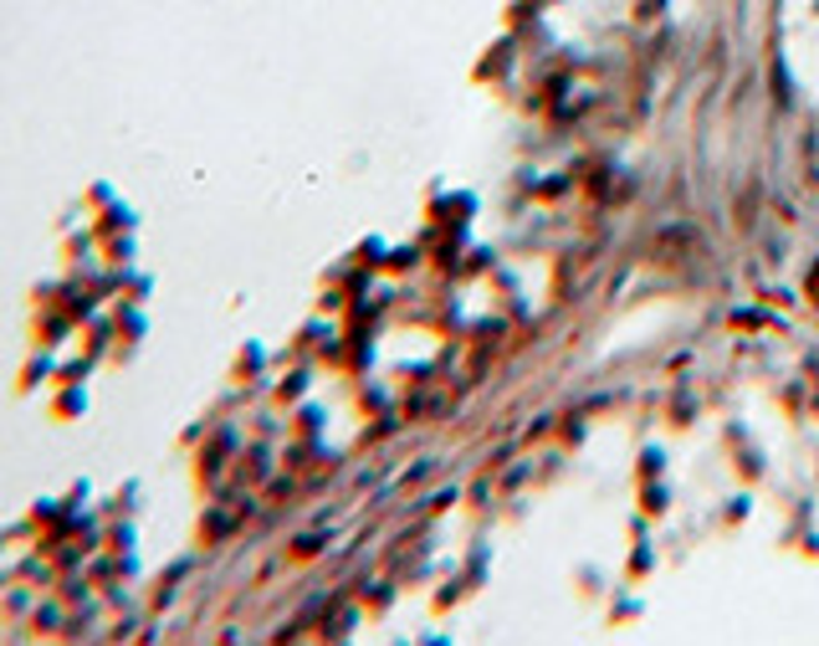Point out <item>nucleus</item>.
<instances>
[{
  "instance_id": "f257e3e1",
  "label": "nucleus",
  "mask_w": 819,
  "mask_h": 646,
  "mask_svg": "<svg viewBox=\"0 0 819 646\" xmlns=\"http://www.w3.org/2000/svg\"><path fill=\"white\" fill-rule=\"evenodd\" d=\"M77 416H87V380H57L51 421H77Z\"/></svg>"
},
{
  "instance_id": "f03ea898",
  "label": "nucleus",
  "mask_w": 819,
  "mask_h": 646,
  "mask_svg": "<svg viewBox=\"0 0 819 646\" xmlns=\"http://www.w3.org/2000/svg\"><path fill=\"white\" fill-rule=\"evenodd\" d=\"M36 385H57V359H51V349H32V359H26L16 374V391H36Z\"/></svg>"
},
{
  "instance_id": "39448f33",
  "label": "nucleus",
  "mask_w": 819,
  "mask_h": 646,
  "mask_svg": "<svg viewBox=\"0 0 819 646\" xmlns=\"http://www.w3.org/2000/svg\"><path fill=\"white\" fill-rule=\"evenodd\" d=\"M108 195H113L108 186H93V190H87V211H93V205H108Z\"/></svg>"
},
{
  "instance_id": "7ed1b4c3",
  "label": "nucleus",
  "mask_w": 819,
  "mask_h": 646,
  "mask_svg": "<svg viewBox=\"0 0 819 646\" xmlns=\"http://www.w3.org/2000/svg\"><path fill=\"white\" fill-rule=\"evenodd\" d=\"M118 226H123V231L134 226V211H129V205H113V211L103 216V222H98V237H108V231H118Z\"/></svg>"
},
{
  "instance_id": "20e7f679",
  "label": "nucleus",
  "mask_w": 819,
  "mask_h": 646,
  "mask_svg": "<svg viewBox=\"0 0 819 646\" xmlns=\"http://www.w3.org/2000/svg\"><path fill=\"white\" fill-rule=\"evenodd\" d=\"M87 247H93V226H87V231H83V237H68V241H62V252H68V256H77V252H87Z\"/></svg>"
}]
</instances>
